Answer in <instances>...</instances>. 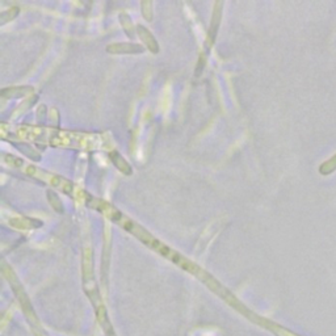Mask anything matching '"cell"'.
<instances>
[{"instance_id": "1", "label": "cell", "mask_w": 336, "mask_h": 336, "mask_svg": "<svg viewBox=\"0 0 336 336\" xmlns=\"http://www.w3.org/2000/svg\"><path fill=\"white\" fill-rule=\"evenodd\" d=\"M6 160L7 162L12 163V164L16 165V167H19L20 170H22V171L25 172V174L31 175L33 178L40 179V180L46 181V183H49L50 185H53L54 188H60L61 190H63V192L67 193V194H71L72 190H74V185H72V183H70V181L66 180V179L61 178V176H55V175L53 174L42 171V170L35 167V165L24 164L22 160L15 158V156H7Z\"/></svg>"}, {"instance_id": "2", "label": "cell", "mask_w": 336, "mask_h": 336, "mask_svg": "<svg viewBox=\"0 0 336 336\" xmlns=\"http://www.w3.org/2000/svg\"><path fill=\"white\" fill-rule=\"evenodd\" d=\"M144 46L137 44H129V42L112 44L106 47V51L110 54H141L144 53Z\"/></svg>"}, {"instance_id": "3", "label": "cell", "mask_w": 336, "mask_h": 336, "mask_svg": "<svg viewBox=\"0 0 336 336\" xmlns=\"http://www.w3.org/2000/svg\"><path fill=\"white\" fill-rule=\"evenodd\" d=\"M137 33H138V36L141 37V40H142V42H145V45H146L147 49H149L151 53H154V54L158 53L159 51L158 42H156V40L154 38V36L150 33L149 29H146L145 26H142V25H138Z\"/></svg>"}, {"instance_id": "4", "label": "cell", "mask_w": 336, "mask_h": 336, "mask_svg": "<svg viewBox=\"0 0 336 336\" xmlns=\"http://www.w3.org/2000/svg\"><path fill=\"white\" fill-rule=\"evenodd\" d=\"M109 156H110V159H112V162L115 163L116 167L119 168L122 174H125V175L131 174L130 164H129V163L126 162V160H125V159L122 158L119 153H117V151H112V153L109 154Z\"/></svg>"}, {"instance_id": "5", "label": "cell", "mask_w": 336, "mask_h": 336, "mask_svg": "<svg viewBox=\"0 0 336 336\" xmlns=\"http://www.w3.org/2000/svg\"><path fill=\"white\" fill-rule=\"evenodd\" d=\"M336 171V154L333 156H331L330 159H327L326 162L322 163L319 165V174L323 175V176H328L332 172Z\"/></svg>"}, {"instance_id": "6", "label": "cell", "mask_w": 336, "mask_h": 336, "mask_svg": "<svg viewBox=\"0 0 336 336\" xmlns=\"http://www.w3.org/2000/svg\"><path fill=\"white\" fill-rule=\"evenodd\" d=\"M221 16H222L221 11L215 10L214 16H213V26L210 29H209V36H210V33H212V38H210V42H209V45H210V46H212V45H213V41H214L215 35H217L218 24H219V20H221Z\"/></svg>"}, {"instance_id": "7", "label": "cell", "mask_w": 336, "mask_h": 336, "mask_svg": "<svg viewBox=\"0 0 336 336\" xmlns=\"http://www.w3.org/2000/svg\"><path fill=\"white\" fill-rule=\"evenodd\" d=\"M4 92H10V95L7 97H20L24 95H28L33 92V90L29 87H17V88H8V90H3Z\"/></svg>"}, {"instance_id": "8", "label": "cell", "mask_w": 336, "mask_h": 336, "mask_svg": "<svg viewBox=\"0 0 336 336\" xmlns=\"http://www.w3.org/2000/svg\"><path fill=\"white\" fill-rule=\"evenodd\" d=\"M47 199H49L50 205L53 206V208L55 209L57 212H58V213H63V205H62V203H61V200L58 199V196H57L55 193L51 192V190H47Z\"/></svg>"}, {"instance_id": "9", "label": "cell", "mask_w": 336, "mask_h": 336, "mask_svg": "<svg viewBox=\"0 0 336 336\" xmlns=\"http://www.w3.org/2000/svg\"><path fill=\"white\" fill-rule=\"evenodd\" d=\"M120 20H121L122 25H124L125 31L128 32V35L130 36V37H133V29H131V22H130V19H129V16L126 15V13H121V16H120Z\"/></svg>"}, {"instance_id": "10", "label": "cell", "mask_w": 336, "mask_h": 336, "mask_svg": "<svg viewBox=\"0 0 336 336\" xmlns=\"http://www.w3.org/2000/svg\"><path fill=\"white\" fill-rule=\"evenodd\" d=\"M151 7H153V4L150 3V2H144V3H142V12H144L145 19L149 20V21L153 20V11H151Z\"/></svg>"}]
</instances>
